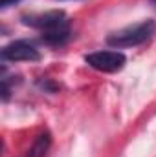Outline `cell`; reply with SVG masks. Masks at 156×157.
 Masks as SVG:
<instances>
[{
    "label": "cell",
    "mask_w": 156,
    "mask_h": 157,
    "mask_svg": "<svg viewBox=\"0 0 156 157\" xmlns=\"http://www.w3.org/2000/svg\"><path fill=\"white\" fill-rule=\"evenodd\" d=\"M156 31L154 20H143L140 24L123 28L119 31H114L107 37V44L112 48H134L151 39Z\"/></svg>",
    "instance_id": "6da1fadb"
},
{
    "label": "cell",
    "mask_w": 156,
    "mask_h": 157,
    "mask_svg": "<svg viewBox=\"0 0 156 157\" xmlns=\"http://www.w3.org/2000/svg\"><path fill=\"white\" fill-rule=\"evenodd\" d=\"M84 62L103 73H116L119 70H123L127 57L121 51H110V49H103V51H94L84 55Z\"/></svg>",
    "instance_id": "7a4b0ae2"
},
{
    "label": "cell",
    "mask_w": 156,
    "mask_h": 157,
    "mask_svg": "<svg viewBox=\"0 0 156 157\" xmlns=\"http://www.w3.org/2000/svg\"><path fill=\"white\" fill-rule=\"evenodd\" d=\"M22 22L26 26H31L35 29H40L42 33H50L61 28H68V17L64 15V11L53 9V11H46V13H39V15H24Z\"/></svg>",
    "instance_id": "3957f363"
},
{
    "label": "cell",
    "mask_w": 156,
    "mask_h": 157,
    "mask_svg": "<svg viewBox=\"0 0 156 157\" xmlns=\"http://www.w3.org/2000/svg\"><path fill=\"white\" fill-rule=\"evenodd\" d=\"M0 57L4 62H37L40 60V51L28 40H13L2 48Z\"/></svg>",
    "instance_id": "277c9868"
},
{
    "label": "cell",
    "mask_w": 156,
    "mask_h": 157,
    "mask_svg": "<svg viewBox=\"0 0 156 157\" xmlns=\"http://www.w3.org/2000/svg\"><path fill=\"white\" fill-rule=\"evenodd\" d=\"M72 39V29L70 26L68 28H61V29H55V31H50V33H42L40 40L48 46H64L68 40Z\"/></svg>",
    "instance_id": "5b68a950"
},
{
    "label": "cell",
    "mask_w": 156,
    "mask_h": 157,
    "mask_svg": "<svg viewBox=\"0 0 156 157\" xmlns=\"http://www.w3.org/2000/svg\"><path fill=\"white\" fill-rule=\"evenodd\" d=\"M50 144H51V135L48 132H44V133H40L39 137L35 139L33 146L28 150V154L24 157H44L46 152L50 150Z\"/></svg>",
    "instance_id": "8992f818"
},
{
    "label": "cell",
    "mask_w": 156,
    "mask_h": 157,
    "mask_svg": "<svg viewBox=\"0 0 156 157\" xmlns=\"http://www.w3.org/2000/svg\"><path fill=\"white\" fill-rule=\"evenodd\" d=\"M37 84H39V88H42L44 91H51V93H53V91H57V84H53L50 78H44V80L40 78Z\"/></svg>",
    "instance_id": "52a82bcc"
},
{
    "label": "cell",
    "mask_w": 156,
    "mask_h": 157,
    "mask_svg": "<svg viewBox=\"0 0 156 157\" xmlns=\"http://www.w3.org/2000/svg\"><path fill=\"white\" fill-rule=\"evenodd\" d=\"M17 2H20V0H0V7L2 9H7L9 6H15Z\"/></svg>",
    "instance_id": "ba28073f"
},
{
    "label": "cell",
    "mask_w": 156,
    "mask_h": 157,
    "mask_svg": "<svg viewBox=\"0 0 156 157\" xmlns=\"http://www.w3.org/2000/svg\"><path fill=\"white\" fill-rule=\"evenodd\" d=\"M151 4H153V6L156 7V0H151Z\"/></svg>",
    "instance_id": "9c48e42d"
}]
</instances>
